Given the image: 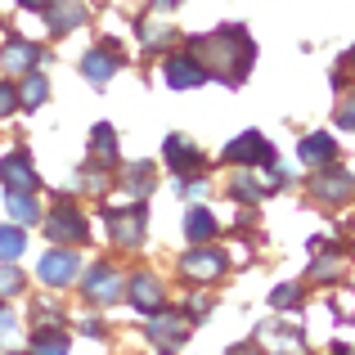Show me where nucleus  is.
<instances>
[{
	"instance_id": "obj_1",
	"label": "nucleus",
	"mask_w": 355,
	"mask_h": 355,
	"mask_svg": "<svg viewBox=\"0 0 355 355\" xmlns=\"http://www.w3.org/2000/svg\"><path fill=\"white\" fill-rule=\"evenodd\" d=\"M189 54L202 63L207 81H220V86H239L257 63V45L243 27H216L207 36H193Z\"/></svg>"
},
{
	"instance_id": "obj_2",
	"label": "nucleus",
	"mask_w": 355,
	"mask_h": 355,
	"mask_svg": "<svg viewBox=\"0 0 355 355\" xmlns=\"http://www.w3.org/2000/svg\"><path fill=\"white\" fill-rule=\"evenodd\" d=\"M77 279H81V275H77ZM121 288H126V275H121L117 266H108V261L90 266V275L81 279V293H86V302H95V306L121 302Z\"/></svg>"
},
{
	"instance_id": "obj_3",
	"label": "nucleus",
	"mask_w": 355,
	"mask_h": 355,
	"mask_svg": "<svg viewBox=\"0 0 355 355\" xmlns=\"http://www.w3.org/2000/svg\"><path fill=\"white\" fill-rule=\"evenodd\" d=\"M121 297H126L139 315H153V311L166 306V288H162V279H157L153 270H135V275L126 279V288H121Z\"/></svg>"
},
{
	"instance_id": "obj_4",
	"label": "nucleus",
	"mask_w": 355,
	"mask_h": 355,
	"mask_svg": "<svg viewBox=\"0 0 355 355\" xmlns=\"http://www.w3.org/2000/svg\"><path fill=\"white\" fill-rule=\"evenodd\" d=\"M180 270H184V279H198V284H216V279L230 270V257H225L220 248H207V243H193V252H184Z\"/></svg>"
},
{
	"instance_id": "obj_5",
	"label": "nucleus",
	"mask_w": 355,
	"mask_h": 355,
	"mask_svg": "<svg viewBox=\"0 0 355 355\" xmlns=\"http://www.w3.org/2000/svg\"><path fill=\"white\" fill-rule=\"evenodd\" d=\"M104 220H108L113 243H121V248H139V243H144V230H148V207L135 198L126 211H108Z\"/></svg>"
},
{
	"instance_id": "obj_6",
	"label": "nucleus",
	"mask_w": 355,
	"mask_h": 355,
	"mask_svg": "<svg viewBox=\"0 0 355 355\" xmlns=\"http://www.w3.org/2000/svg\"><path fill=\"white\" fill-rule=\"evenodd\" d=\"M36 275H41L45 288H72V284H77V275H81V257H77V252H68V248L59 243L54 252H45V257H41Z\"/></svg>"
},
{
	"instance_id": "obj_7",
	"label": "nucleus",
	"mask_w": 355,
	"mask_h": 355,
	"mask_svg": "<svg viewBox=\"0 0 355 355\" xmlns=\"http://www.w3.org/2000/svg\"><path fill=\"white\" fill-rule=\"evenodd\" d=\"M45 239L50 243H86L90 239V225L72 202H59V207L45 216Z\"/></svg>"
},
{
	"instance_id": "obj_8",
	"label": "nucleus",
	"mask_w": 355,
	"mask_h": 355,
	"mask_svg": "<svg viewBox=\"0 0 355 355\" xmlns=\"http://www.w3.org/2000/svg\"><path fill=\"white\" fill-rule=\"evenodd\" d=\"M148 342L153 347H166V351H180L184 342H189V324H184V315H175V311H153L148 315Z\"/></svg>"
},
{
	"instance_id": "obj_9",
	"label": "nucleus",
	"mask_w": 355,
	"mask_h": 355,
	"mask_svg": "<svg viewBox=\"0 0 355 355\" xmlns=\"http://www.w3.org/2000/svg\"><path fill=\"white\" fill-rule=\"evenodd\" d=\"M311 193L320 202H347L351 198V171L338 162V157H333V162H324L320 175L311 180Z\"/></svg>"
},
{
	"instance_id": "obj_10",
	"label": "nucleus",
	"mask_w": 355,
	"mask_h": 355,
	"mask_svg": "<svg viewBox=\"0 0 355 355\" xmlns=\"http://www.w3.org/2000/svg\"><path fill=\"white\" fill-rule=\"evenodd\" d=\"M270 157H275V148L266 144L261 130H243L239 139L225 144V162H234V166H261V162H270Z\"/></svg>"
},
{
	"instance_id": "obj_11",
	"label": "nucleus",
	"mask_w": 355,
	"mask_h": 355,
	"mask_svg": "<svg viewBox=\"0 0 355 355\" xmlns=\"http://www.w3.org/2000/svg\"><path fill=\"white\" fill-rule=\"evenodd\" d=\"M162 77L171 90H198L207 86V72H202V63L193 59V54H171V59L162 63Z\"/></svg>"
},
{
	"instance_id": "obj_12",
	"label": "nucleus",
	"mask_w": 355,
	"mask_h": 355,
	"mask_svg": "<svg viewBox=\"0 0 355 355\" xmlns=\"http://www.w3.org/2000/svg\"><path fill=\"white\" fill-rule=\"evenodd\" d=\"M81 23H86V5H81V0H59V5H45V27H50L54 36L77 32Z\"/></svg>"
},
{
	"instance_id": "obj_13",
	"label": "nucleus",
	"mask_w": 355,
	"mask_h": 355,
	"mask_svg": "<svg viewBox=\"0 0 355 355\" xmlns=\"http://www.w3.org/2000/svg\"><path fill=\"white\" fill-rule=\"evenodd\" d=\"M0 180H5V189H27V193H36L41 175L32 171V157H27V153H9L5 162H0Z\"/></svg>"
},
{
	"instance_id": "obj_14",
	"label": "nucleus",
	"mask_w": 355,
	"mask_h": 355,
	"mask_svg": "<svg viewBox=\"0 0 355 355\" xmlns=\"http://www.w3.org/2000/svg\"><path fill=\"white\" fill-rule=\"evenodd\" d=\"M121 68V54H113V45H99V50H86V59H81V77L95 81V86H104V81H113V72Z\"/></svg>"
},
{
	"instance_id": "obj_15",
	"label": "nucleus",
	"mask_w": 355,
	"mask_h": 355,
	"mask_svg": "<svg viewBox=\"0 0 355 355\" xmlns=\"http://www.w3.org/2000/svg\"><path fill=\"white\" fill-rule=\"evenodd\" d=\"M162 153H166V166H171V171H198V166H202V153H198V148H193L189 144V139H184V135H166L162 139Z\"/></svg>"
},
{
	"instance_id": "obj_16",
	"label": "nucleus",
	"mask_w": 355,
	"mask_h": 355,
	"mask_svg": "<svg viewBox=\"0 0 355 355\" xmlns=\"http://www.w3.org/2000/svg\"><path fill=\"white\" fill-rule=\"evenodd\" d=\"M90 162H99L104 171L117 166V130L108 126V121H99V126L90 130Z\"/></svg>"
},
{
	"instance_id": "obj_17",
	"label": "nucleus",
	"mask_w": 355,
	"mask_h": 355,
	"mask_svg": "<svg viewBox=\"0 0 355 355\" xmlns=\"http://www.w3.org/2000/svg\"><path fill=\"white\" fill-rule=\"evenodd\" d=\"M297 157H302L306 166H324V162L338 157V139L324 135V130H315V135H306L302 144H297Z\"/></svg>"
},
{
	"instance_id": "obj_18",
	"label": "nucleus",
	"mask_w": 355,
	"mask_h": 355,
	"mask_svg": "<svg viewBox=\"0 0 355 355\" xmlns=\"http://www.w3.org/2000/svg\"><path fill=\"white\" fill-rule=\"evenodd\" d=\"M5 211H9V220H14V225H36V220H41V207H36V198L27 189H9V198H5Z\"/></svg>"
},
{
	"instance_id": "obj_19",
	"label": "nucleus",
	"mask_w": 355,
	"mask_h": 355,
	"mask_svg": "<svg viewBox=\"0 0 355 355\" xmlns=\"http://www.w3.org/2000/svg\"><path fill=\"white\" fill-rule=\"evenodd\" d=\"M45 99H50V81H45V72L27 68L23 72V86H18V108H41Z\"/></svg>"
},
{
	"instance_id": "obj_20",
	"label": "nucleus",
	"mask_w": 355,
	"mask_h": 355,
	"mask_svg": "<svg viewBox=\"0 0 355 355\" xmlns=\"http://www.w3.org/2000/svg\"><path fill=\"white\" fill-rule=\"evenodd\" d=\"M0 59H5V68H9V72H27V68H36V63H41L45 54L36 50L32 41H9Z\"/></svg>"
},
{
	"instance_id": "obj_21",
	"label": "nucleus",
	"mask_w": 355,
	"mask_h": 355,
	"mask_svg": "<svg viewBox=\"0 0 355 355\" xmlns=\"http://www.w3.org/2000/svg\"><path fill=\"white\" fill-rule=\"evenodd\" d=\"M216 234V216H211L207 207H189V216H184V239L189 243H211Z\"/></svg>"
},
{
	"instance_id": "obj_22",
	"label": "nucleus",
	"mask_w": 355,
	"mask_h": 355,
	"mask_svg": "<svg viewBox=\"0 0 355 355\" xmlns=\"http://www.w3.org/2000/svg\"><path fill=\"white\" fill-rule=\"evenodd\" d=\"M23 252H27L23 225H0V261H23Z\"/></svg>"
},
{
	"instance_id": "obj_23",
	"label": "nucleus",
	"mask_w": 355,
	"mask_h": 355,
	"mask_svg": "<svg viewBox=\"0 0 355 355\" xmlns=\"http://www.w3.org/2000/svg\"><path fill=\"white\" fill-rule=\"evenodd\" d=\"M230 198H239V202H248V207H252V202H261V198H266V184H261V180H252L248 171H239L234 180H230Z\"/></svg>"
},
{
	"instance_id": "obj_24",
	"label": "nucleus",
	"mask_w": 355,
	"mask_h": 355,
	"mask_svg": "<svg viewBox=\"0 0 355 355\" xmlns=\"http://www.w3.org/2000/svg\"><path fill=\"white\" fill-rule=\"evenodd\" d=\"M27 347H32V351H68L72 342H68V333H63V329H50V324H45V329L32 333V342H27Z\"/></svg>"
},
{
	"instance_id": "obj_25",
	"label": "nucleus",
	"mask_w": 355,
	"mask_h": 355,
	"mask_svg": "<svg viewBox=\"0 0 355 355\" xmlns=\"http://www.w3.org/2000/svg\"><path fill=\"white\" fill-rule=\"evenodd\" d=\"M18 347V311L14 306H0V351Z\"/></svg>"
},
{
	"instance_id": "obj_26",
	"label": "nucleus",
	"mask_w": 355,
	"mask_h": 355,
	"mask_svg": "<svg viewBox=\"0 0 355 355\" xmlns=\"http://www.w3.org/2000/svg\"><path fill=\"white\" fill-rule=\"evenodd\" d=\"M148 184H153V166H148V162H135L126 171V198H139Z\"/></svg>"
},
{
	"instance_id": "obj_27",
	"label": "nucleus",
	"mask_w": 355,
	"mask_h": 355,
	"mask_svg": "<svg viewBox=\"0 0 355 355\" xmlns=\"http://www.w3.org/2000/svg\"><path fill=\"white\" fill-rule=\"evenodd\" d=\"M23 293V270L18 261H0V297H18Z\"/></svg>"
},
{
	"instance_id": "obj_28",
	"label": "nucleus",
	"mask_w": 355,
	"mask_h": 355,
	"mask_svg": "<svg viewBox=\"0 0 355 355\" xmlns=\"http://www.w3.org/2000/svg\"><path fill=\"white\" fill-rule=\"evenodd\" d=\"M297 302H302V288L297 284H284V288L270 293V306H275V311H297Z\"/></svg>"
},
{
	"instance_id": "obj_29",
	"label": "nucleus",
	"mask_w": 355,
	"mask_h": 355,
	"mask_svg": "<svg viewBox=\"0 0 355 355\" xmlns=\"http://www.w3.org/2000/svg\"><path fill=\"white\" fill-rule=\"evenodd\" d=\"M139 32H144V41H148V45H162L166 36H171V27H166L162 18H153V14H148L144 23H139Z\"/></svg>"
},
{
	"instance_id": "obj_30",
	"label": "nucleus",
	"mask_w": 355,
	"mask_h": 355,
	"mask_svg": "<svg viewBox=\"0 0 355 355\" xmlns=\"http://www.w3.org/2000/svg\"><path fill=\"white\" fill-rule=\"evenodd\" d=\"M32 320H36V329H45V324H59L63 320V311H59V306H50V302H36V311H32Z\"/></svg>"
},
{
	"instance_id": "obj_31",
	"label": "nucleus",
	"mask_w": 355,
	"mask_h": 355,
	"mask_svg": "<svg viewBox=\"0 0 355 355\" xmlns=\"http://www.w3.org/2000/svg\"><path fill=\"white\" fill-rule=\"evenodd\" d=\"M9 113H18V90L9 81H0V117H9Z\"/></svg>"
},
{
	"instance_id": "obj_32",
	"label": "nucleus",
	"mask_w": 355,
	"mask_h": 355,
	"mask_svg": "<svg viewBox=\"0 0 355 355\" xmlns=\"http://www.w3.org/2000/svg\"><path fill=\"white\" fill-rule=\"evenodd\" d=\"M175 189H180L184 198H193V202H198V198H207V180H202V175H198V180H180Z\"/></svg>"
},
{
	"instance_id": "obj_33",
	"label": "nucleus",
	"mask_w": 355,
	"mask_h": 355,
	"mask_svg": "<svg viewBox=\"0 0 355 355\" xmlns=\"http://www.w3.org/2000/svg\"><path fill=\"white\" fill-rule=\"evenodd\" d=\"M315 279H320V284H329V279H338V261L333 257H324V261H315V270H311Z\"/></svg>"
},
{
	"instance_id": "obj_34",
	"label": "nucleus",
	"mask_w": 355,
	"mask_h": 355,
	"mask_svg": "<svg viewBox=\"0 0 355 355\" xmlns=\"http://www.w3.org/2000/svg\"><path fill=\"white\" fill-rule=\"evenodd\" d=\"M207 297H193V302H189V311H184V324H193V320H207Z\"/></svg>"
},
{
	"instance_id": "obj_35",
	"label": "nucleus",
	"mask_w": 355,
	"mask_h": 355,
	"mask_svg": "<svg viewBox=\"0 0 355 355\" xmlns=\"http://www.w3.org/2000/svg\"><path fill=\"white\" fill-rule=\"evenodd\" d=\"M351 121H355V108H351V99H347V104L338 108V126H342V130H351Z\"/></svg>"
},
{
	"instance_id": "obj_36",
	"label": "nucleus",
	"mask_w": 355,
	"mask_h": 355,
	"mask_svg": "<svg viewBox=\"0 0 355 355\" xmlns=\"http://www.w3.org/2000/svg\"><path fill=\"white\" fill-rule=\"evenodd\" d=\"M18 5H23V9H45L50 0H18Z\"/></svg>"
}]
</instances>
